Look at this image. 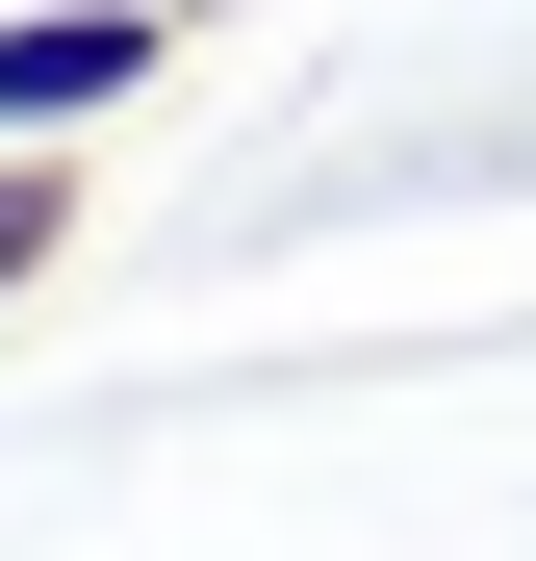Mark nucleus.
I'll return each mask as SVG.
<instances>
[{
	"mask_svg": "<svg viewBox=\"0 0 536 561\" xmlns=\"http://www.w3.org/2000/svg\"><path fill=\"white\" fill-rule=\"evenodd\" d=\"M128 77H179V0H52V26H0V153L103 128Z\"/></svg>",
	"mask_w": 536,
	"mask_h": 561,
	"instance_id": "nucleus-1",
	"label": "nucleus"
},
{
	"mask_svg": "<svg viewBox=\"0 0 536 561\" xmlns=\"http://www.w3.org/2000/svg\"><path fill=\"white\" fill-rule=\"evenodd\" d=\"M52 230H77V179H52V153H0V280H26Z\"/></svg>",
	"mask_w": 536,
	"mask_h": 561,
	"instance_id": "nucleus-2",
	"label": "nucleus"
}]
</instances>
